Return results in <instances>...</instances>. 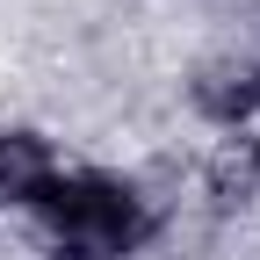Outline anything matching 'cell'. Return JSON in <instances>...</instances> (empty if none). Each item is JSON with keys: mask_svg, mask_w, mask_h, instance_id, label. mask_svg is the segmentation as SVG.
Wrapping results in <instances>:
<instances>
[{"mask_svg": "<svg viewBox=\"0 0 260 260\" xmlns=\"http://www.w3.org/2000/svg\"><path fill=\"white\" fill-rule=\"evenodd\" d=\"M37 217L58 260H130L152 239V203L123 174H51Z\"/></svg>", "mask_w": 260, "mask_h": 260, "instance_id": "6da1fadb", "label": "cell"}, {"mask_svg": "<svg viewBox=\"0 0 260 260\" xmlns=\"http://www.w3.org/2000/svg\"><path fill=\"white\" fill-rule=\"evenodd\" d=\"M188 102L203 123L217 130H246L260 116V51H239V58H217L188 80Z\"/></svg>", "mask_w": 260, "mask_h": 260, "instance_id": "7a4b0ae2", "label": "cell"}, {"mask_svg": "<svg viewBox=\"0 0 260 260\" xmlns=\"http://www.w3.org/2000/svg\"><path fill=\"white\" fill-rule=\"evenodd\" d=\"M51 174H58V152L44 130H0V210H37Z\"/></svg>", "mask_w": 260, "mask_h": 260, "instance_id": "3957f363", "label": "cell"}, {"mask_svg": "<svg viewBox=\"0 0 260 260\" xmlns=\"http://www.w3.org/2000/svg\"><path fill=\"white\" fill-rule=\"evenodd\" d=\"M203 195H210L217 210H246L253 195H260V138H253V130H232V138L210 152Z\"/></svg>", "mask_w": 260, "mask_h": 260, "instance_id": "277c9868", "label": "cell"}]
</instances>
